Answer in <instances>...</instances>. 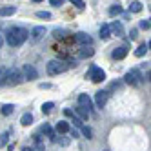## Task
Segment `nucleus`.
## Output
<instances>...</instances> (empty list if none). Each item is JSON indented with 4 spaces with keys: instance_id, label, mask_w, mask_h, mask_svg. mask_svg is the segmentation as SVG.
<instances>
[{
    "instance_id": "nucleus-24",
    "label": "nucleus",
    "mask_w": 151,
    "mask_h": 151,
    "mask_svg": "<svg viewBox=\"0 0 151 151\" xmlns=\"http://www.w3.org/2000/svg\"><path fill=\"white\" fill-rule=\"evenodd\" d=\"M13 111H15V106H13V104H6V106L2 107V115H6V116L11 115Z\"/></svg>"
},
{
    "instance_id": "nucleus-25",
    "label": "nucleus",
    "mask_w": 151,
    "mask_h": 151,
    "mask_svg": "<svg viewBox=\"0 0 151 151\" xmlns=\"http://www.w3.org/2000/svg\"><path fill=\"white\" fill-rule=\"evenodd\" d=\"M6 78H7V69L4 66H0V86L6 84Z\"/></svg>"
},
{
    "instance_id": "nucleus-31",
    "label": "nucleus",
    "mask_w": 151,
    "mask_h": 151,
    "mask_svg": "<svg viewBox=\"0 0 151 151\" xmlns=\"http://www.w3.org/2000/svg\"><path fill=\"white\" fill-rule=\"evenodd\" d=\"M69 2H71L73 6H77V7H80V9H82V7L86 6V4H84V0H69Z\"/></svg>"
},
{
    "instance_id": "nucleus-3",
    "label": "nucleus",
    "mask_w": 151,
    "mask_h": 151,
    "mask_svg": "<svg viewBox=\"0 0 151 151\" xmlns=\"http://www.w3.org/2000/svg\"><path fill=\"white\" fill-rule=\"evenodd\" d=\"M124 80H126V84H129V86H140V84L144 82V75L140 73L138 68H133V69H129V71L126 73Z\"/></svg>"
},
{
    "instance_id": "nucleus-42",
    "label": "nucleus",
    "mask_w": 151,
    "mask_h": 151,
    "mask_svg": "<svg viewBox=\"0 0 151 151\" xmlns=\"http://www.w3.org/2000/svg\"><path fill=\"white\" fill-rule=\"evenodd\" d=\"M33 2H42V0H33Z\"/></svg>"
},
{
    "instance_id": "nucleus-39",
    "label": "nucleus",
    "mask_w": 151,
    "mask_h": 151,
    "mask_svg": "<svg viewBox=\"0 0 151 151\" xmlns=\"http://www.w3.org/2000/svg\"><path fill=\"white\" fill-rule=\"evenodd\" d=\"M2 44H4V38H2V35H0V49H2Z\"/></svg>"
},
{
    "instance_id": "nucleus-16",
    "label": "nucleus",
    "mask_w": 151,
    "mask_h": 151,
    "mask_svg": "<svg viewBox=\"0 0 151 151\" xmlns=\"http://www.w3.org/2000/svg\"><path fill=\"white\" fill-rule=\"evenodd\" d=\"M51 140H53L55 144H58V146H68V144H69V138H68V137H57V135H53Z\"/></svg>"
},
{
    "instance_id": "nucleus-2",
    "label": "nucleus",
    "mask_w": 151,
    "mask_h": 151,
    "mask_svg": "<svg viewBox=\"0 0 151 151\" xmlns=\"http://www.w3.org/2000/svg\"><path fill=\"white\" fill-rule=\"evenodd\" d=\"M71 68V62H64V60H49L47 62V73L51 75V77H55V75L58 73H64V71H68Z\"/></svg>"
},
{
    "instance_id": "nucleus-17",
    "label": "nucleus",
    "mask_w": 151,
    "mask_h": 151,
    "mask_svg": "<svg viewBox=\"0 0 151 151\" xmlns=\"http://www.w3.org/2000/svg\"><path fill=\"white\" fill-rule=\"evenodd\" d=\"M15 11H17V7H15V6H6V7L0 9V17H9V15H15Z\"/></svg>"
},
{
    "instance_id": "nucleus-14",
    "label": "nucleus",
    "mask_w": 151,
    "mask_h": 151,
    "mask_svg": "<svg viewBox=\"0 0 151 151\" xmlns=\"http://www.w3.org/2000/svg\"><path fill=\"white\" fill-rule=\"evenodd\" d=\"M109 27H111V31H113L116 37H124V27H122V24L118 22V20H115V22H113Z\"/></svg>"
},
{
    "instance_id": "nucleus-20",
    "label": "nucleus",
    "mask_w": 151,
    "mask_h": 151,
    "mask_svg": "<svg viewBox=\"0 0 151 151\" xmlns=\"http://www.w3.org/2000/svg\"><path fill=\"white\" fill-rule=\"evenodd\" d=\"M129 11L131 13H140L142 11V4H140L138 0H135V2H131V6H129Z\"/></svg>"
},
{
    "instance_id": "nucleus-5",
    "label": "nucleus",
    "mask_w": 151,
    "mask_h": 151,
    "mask_svg": "<svg viewBox=\"0 0 151 151\" xmlns=\"http://www.w3.org/2000/svg\"><path fill=\"white\" fill-rule=\"evenodd\" d=\"M89 78L93 80V82H104L106 80V71L104 69H100V68H96V66H91V69H89Z\"/></svg>"
},
{
    "instance_id": "nucleus-43",
    "label": "nucleus",
    "mask_w": 151,
    "mask_h": 151,
    "mask_svg": "<svg viewBox=\"0 0 151 151\" xmlns=\"http://www.w3.org/2000/svg\"><path fill=\"white\" fill-rule=\"evenodd\" d=\"M149 20H151V18H149Z\"/></svg>"
},
{
    "instance_id": "nucleus-13",
    "label": "nucleus",
    "mask_w": 151,
    "mask_h": 151,
    "mask_svg": "<svg viewBox=\"0 0 151 151\" xmlns=\"http://www.w3.org/2000/svg\"><path fill=\"white\" fill-rule=\"evenodd\" d=\"M95 55V49L91 47V46H84L82 49H80V53H78V58H89V57H93Z\"/></svg>"
},
{
    "instance_id": "nucleus-7",
    "label": "nucleus",
    "mask_w": 151,
    "mask_h": 151,
    "mask_svg": "<svg viewBox=\"0 0 151 151\" xmlns=\"http://www.w3.org/2000/svg\"><path fill=\"white\" fill-rule=\"evenodd\" d=\"M107 96H109V93H107V91H96V95H95V104H96V107H104L106 102H107Z\"/></svg>"
},
{
    "instance_id": "nucleus-29",
    "label": "nucleus",
    "mask_w": 151,
    "mask_h": 151,
    "mask_svg": "<svg viewBox=\"0 0 151 151\" xmlns=\"http://www.w3.org/2000/svg\"><path fill=\"white\" fill-rule=\"evenodd\" d=\"M71 118H73V124H75V126H77V127H82V122H84V120H82V118H78L77 115H75V113H73V116H71Z\"/></svg>"
},
{
    "instance_id": "nucleus-23",
    "label": "nucleus",
    "mask_w": 151,
    "mask_h": 151,
    "mask_svg": "<svg viewBox=\"0 0 151 151\" xmlns=\"http://www.w3.org/2000/svg\"><path fill=\"white\" fill-rule=\"evenodd\" d=\"M146 51H147V46H146V44H140V46L137 47V51H135V55H137V57H144Z\"/></svg>"
},
{
    "instance_id": "nucleus-37",
    "label": "nucleus",
    "mask_w": 151,
    "mask_h": 151,
    "mask_svg": "<svg viewBox=\"0 0 151 151\" xmlns=\"http://www.w3.org/2000/svg\"><path fill=\"white\" fill-rule=\"evenodd\" d=\"M64 115H66V116H73V111L71 109H64Z\"/></svg>"
},
{
    "instance_id": "nucleus-36",
    "label": "nucleus",
    "mask_w": 151,
    "mask_h": 151,
    "mask_svg": "<svg viewBox=\"0 0 151 151\" xmlns=\"http://www.w3.org/2000/svg\"><path fill=\"white\" fill-rule=\"evenodd\" d=\"M51 84H40V89H49Z\"/></svg>"
},
{
    "instance_id": "nucleus-38",
    "label": "nucleus",
    "mask_w": 151,
    "mask_h": 151,
    "mask_svg": "<svg viewBox=\"0 0 151 151\" xmlns=\"http://www.w3.org/2000/svg\"><path fill=\"white\" fill-rule=\"evenodd\" d=\"M69 133H71L73 138H77V137H78V133H77V131H73V129H69Z\"/></svg>"
},
{
    "instance_id": "nucleus-12",
    "label": "nucleus",
    "mask_w": 151,
    "mask_h": 151,
    "mask_svg": "<svg viewBox=\"0 0 151 151\" xmlns=\"http://www.w3.org/2000/svg\"><path fill=\"white\" fill-rule=\"evenodd\" d=\"M78 104L80 106H84L86 107V109H91V106H93V102H91V99H89V96L88 95H86V93H82V95H78Z\"/></svg>"
},
{
    "instance_id": "nucleus-19",
    "label": "nucleus",
    "mask_w": 151,
    "mask_h": 151,
    "mask_svg": "<svg viewBox=\"0 0 151 151\" xmlns=\"http://www.w3.org/2000/svg\"><path fill=\"white\" fill-rule=\"evenodd\" d=\"M20 124H22V126H31V124H33V115H31V113L22 115V118H20Z\"/></svg>"
},
{
    "instance_id": "nucleus-34",
    "label": "nucleus",
    "mask_w": 151,
    "mask_h": 151,
    "mask_svg": "<svg viewBox=\"0 0 151 151\" xmlns=\"http://www.w3.org/2000/svg\"><path fill=\"white\" fill-rule=\"evenodd\" d=\"M62 4H64V0H51V6H55V7H58Z\"/></svg>"
},
{
    "instance_id": "nucleus-21",
    "label": "nucleus",
    "mask_w": 151,
    "mask_h": 151,
    "mask_svg": "<svg viewBox=\"0 0 151 151\" xmlns=\"http://www.w3.org/2000/svg\"><path fill=\"white\" fill-rule=\"evenodd\" d=\"M120 13H122V6L120 4H115V6L109 7V15L111 17H116V15H120Z\"/></svg>"
},
{
    "instance_id": "nucleus-15",
    "label": "nucleus",
    "mask_w": 151,
    "mask_h": 151,
    "mask_svg": "<svg viewBox=\"0 0 151 151\" xmlns=\"http://www.w3.org/2000/svg\"><path fill=\"white\" fill-rule=\"evenodd\" d=\"M109 37H111V27L107 26V24H102L100 26V38L102 40H107Z\"/></svg>"
},
{
    "instance_id": "nucleus-6",
    "label": "nucleus",
    "mask_w": 151,
    "mask_h": 151,
    "mask_svg": "<svg viewBox=\"0 0 151 151\" xmlns=\"http://www.w3.org/2000/svg\"><path fill=\"white\" fill-rule=\"evenodd\" d=\"M22 73H24V78H26V80H35V78H38L37 69H35L33 66H29V64H26V66L22 68Z\"/></svg>"
},
{
    "instance_id": "nucleus-33",
    "label": "nucleus",
    "mask_w": 151,
    "mask_h": 151,
    "mask_svg": "<svg viewBox=\"0 0 151 151\" xmlns=\"http://www.w3.org/2000/svg\"><path fill=\"white\" fill-rule=\"evenodd\" d=\"M140 27H142V29H149L151 22H149V20H140Z\"/></svg>"
},
{
    "instance_id": "nucleus-22",
    "label": "nucleus",
    "mask_w": 151,
    "mask_h": 151,
    "mask_svg": "<svg viewBox=\"0 0 151 151\" xmlns=\"http://www.w3.org/2000/svg\"><path fill=\"white\" fill-rule=\"evenodd\" d=\"M40 131L44 133L46 137H53L55 133H53V129H51V126L49 124H42V127H40Z\"/></svg>"
},
{
    "instance_id": "nucleus-32",
    "label": "nucleus",
    "mask_w": 151,
    "mask_h": 151,
    "mask_svg": "<svg viewBox=\"0 0 151 151\" xmlns=\"http://www.w3.org/2000/svg\"><path fill=\"white\" fill-rule=\"evenodd\" d=\"M37 17L38 18H51V13H47V11H38Z\"/></svg>"
},
{
    "instance_id": "nucleus-9",
    "label": "nucleus",
    "mask_w": 151,
    "mask_h": 151,
    "mask_svg": "<svg viewBox=\"0 0 151 151\" xmlns=\"http://www.w3.org/2000/svg\"><path fill=\"white\" fill-rule=\"evenodd\" d=\"M75 40L78 42V44H82V46H91V37L89 35H86V33H77L75 35Z\"/></svg>"
},
{
    "instance_id": "nucleus-10",
    "label": "nucleus",
    "mask_w": 151,
    "mask_h": 151,
    "mask_svg": "<svg viewBox=\"0 0 151 151\" xmlns=\"http://www.w3.org/2000/svg\"><path fill=\"white\" fill-rule=\"evenodd\" d=\"M126 55H127V47H124V46H120V47L113 49V53H111V57H113L115 60H122Z\"/></svg>"
},
{
    "instance_id": "nucleus-35",
    "label": "nucleus",
    "mask_w": 151,
    "mask_h": 151,
    "mask_svg": "<svg viewBox=\"0 0 151 151\" xmlns=\"http://www.w3.org/2000/svg\"><path fill=\"white\" fill-rule=\"evenodd\" d=\"M22 151H37V149H35L33 146H24V147H22Z\"/></svg>"
},
{
    "instance_id": "nucleus-28",
    "label": "nucleus",
    "mask_w": 151,
    "mask_h": 151,
    "mask_svg": "<svg viewBox=\"0 0 151 151\" xmlns=\"http://www.w3.org/2000/svg\"><path fill=\"white\" fill-rule=\"evenodd\" d=\"M7 140H9V135H7V133H2V135H0V147H4V146L7 144Z\"/></svg>"
},
{
    "instance_id": "nucleus-18",
    "label": "nucleus",
    "mask_w": 151,
    "mask_h": 151,
    "mask_svg": "<svg viewBox=\"0 0 151 151\" xmlns=\"http://www.w3.org/2000/svg\"><path fill=\"white\" fill-rule=\"evenodd\" d=\"M69 129H71V127H69V124H68L66 120H60V122L57 124V131H58V133H69Z\"/></svg>"
},
{
    "instance_id": "nucleus-30",
    "label": "nucleus",
    "mask_w": 151,
    "mask_h": 151,
    "mask_svg": "<svg viewBox=\"0 0 151 151\" xmlns=\"http://www.w3.org/2000/svg\"><path fill=\"white\" fill-rule=\"evenodd\" d=\"M64 33H66V31H62V29H55V31H53V37H55V38H64Z\"/></svg>"
},
{
    "instance_id": "nucleus-1",
    "label": "nucleus",
    "mask_w": 151,
    "mask_h": 151,
    "mask_svg": "<svg viewBox=\"0 0 151 151\" xmlns=\"http://www.w3.org/2000/svg\"><path fill=\"white\" fill-rule=\"evenodd\" d=\"M27 37H29V31L24 29V27H11V29H7V33H6V40L11 47L22 46L27 40Z\"/></svg>"
},
{
    "instance_id": "nucleus-41",
    "label": "nucleus",
    "mask_w": 151,
    "mask_h": 151,
    "mask_svg": "<svg viewBox=\"0 0 151 151\" xmlns=\"http://www.w3.org/2000/svg\"><path fill=\"white\" fill-rule=\"evenodd\" d=\"M147 47H149V49H151V40H149V44H147Z\"/></svg>"
},
{
    "instance_id": "nucleus-4",
    "label": "nucleus",
    "mask_w": 151,
    "mask_h": 151,
    "mask_svg": "<svg viewBox=\"0 0 151 151\" xmlns=\"http://www.w3.org/2000/svg\"><path fill=\"white\" fill-rule=\"evenodd\" d=\"M24 80H26V78H24L22 69H18V68L7 69V78H6V84H9V86H18V84H22Z\"/></svg>"
},
{
    "instance_id": "nucleus-26",
    "label": "nucleus",
    "mask_w": 151,
    "mask_h": 151,
    "mask_svg": "<svg viewBox=\"0 0 151 151\" xmlns=\"http://www.w3.org/2000/svg\"><path fill=\"white\" fill-rule=\"evenodd\" d=\"M53 106H55L53 102H44V104H42V113H49L53 109Z\"/></svg>"
},
{
    "instance_id": "nucleus-8",
    "label": "nucleus",
    "mask_w": 151,
    "mask_h": 151,
    "mask_svg": "<svg viewBox=\"0 0 151 151\" xmlns=\"http://www.w3.org/2000/svg\"><path fill=\"white\" fill-rule=\"evenodd\" d=\"M44 35H46V27H44V26H37V27L31 29V33H29L31 40H35V42H37V40H40Z\"/></svg>"
},
{
    "instance_id": "nucleus-40",
    "label": "nucleus",
    "mask_w": 151,
    "mask_h": 151,
    "mask_svg": "<svg viewBox=\"0 0 151 151\" xmlns=\"http://www.w3.org/2000/svg\"><path fill=\"white\" fill-rule=\"evenodd\" d=\"M147 78H149V82H151V71H149V73H147Z\"/></svg>"
},
{
    "instance_id": "nucleus-11",
    "label": "nucleus",
    "mask_w": 151,
    "mask_h": 151,
    "mask_svg": "<svg viewBox=\"0 0 151 151\" xmlns=\"http://www.w3.org/2000/svg\"><path fill=\"white\" fill-rule=\"evenodd\" d=\"M75 113H77V116H78V118H82L84 122H86V120H88V118H89V111L86 109L84 106H80V104H78L77 107H75Z\"/></svg>"
},
{
    "instance_id": "nucleus-27",
    "label": "nucleus",
    "mask_w": 151,
    "mask_h": 151,
    "mask_svg": "<svg viewBox=\"0 0 151 151\" xmlns=\"http://www.w3.org/2000/svg\"><path fill=\"white\" fill-rule=\"evenodd\" d=\"M82 135H84L86 138H91V137H93L91 127H88V126H82Z\"/></svg>"
}]
</instances>
